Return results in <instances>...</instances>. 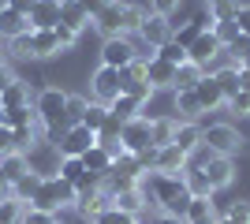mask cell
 Instances as JSON below:
<instances>
[{"label": "cell", "instance_id": "obj_51", "mask_svg": "<svg viewBox=\"0 0 250 224\" xmlns=\"http://www.w3.org/2000/svg\"><path fill=\"white\" fill-rule=\"evenodd\" d=\"M75 4H79V8H83L86 15H90V19H94V15L104 8V4H108V0H75Z\"/></svg>", "mask_w": 250, "mask_h": 224}, {"label": "cell", "instance_id": "obj_7", "mask_svg": "<svg viewBox=\"0 0 250 224\" xmlns=\"http://www.w3.org/2000/svg\"><path fill=\"white\" fill-rule=\"evenodd\" d=\"M90 146H97V135L90 127H83V123H67L63 135H60V142H56L60 157H83Z\"/></svg>", "mask_w": 250, "mask_h": 224}, {"label": "cell", "instance_id": "obj_27", "mask_svg": "<svg viewBox=\"0 0 250 224\" xmlns=\"http://www.w3.org/2000/svg\"><path fill=\"white\" fill-rule=\"evenodd\" d=\"M30 49H34V60H45V56H56V53H63L52 30H30Z\"/></svg>", "mask_w": 250, "mask_h": 224}, {"label": "cell", "instance_id": "obj_11", "mask_svg": "<svg viewBox=\"0 0 250 224\" xmlns=\"http://www.w3.org/2000/svg\"><path fill=\"white\" fill-rule=\"evenodd\" d=\"M198 172L209 180V187H213V191H224V187H231V183H235V161H231V157H220V153H213V157H209Z\"/></svg>", "mask_w": 250, "mask_h": 224}, {"label": "cell", "instance_id": "obj_38", "mask_svg": "<svg viewBox=\"0 0 250 224\" xmlns=\"http://www.w3.org/2000/svg\"><path fill=\"white\" fill-rule=\"evenodd\" d=\"M202 75H206V71H202L198 64H190V60H187V64H179L176 67V90H194Z\"/></svg>", "mask_w": 250, "mask_h": 224}, {"label": "cell", "instance_id": "obj_37", "mask_svg": "<svg viewBox=\"0 0 250 224\" xmlns=\"http://www.w3.org/2000/svg\"><path fill=\"white\" fill-rule=\"evenodd\" d=\"M104 120H108V105H101V101H90L79 123H83V127H90V131H94V135H97V131H101V123H104Z\"/></svg>", "mask_w": 250, "mask_h": 224}, {"label": "cell", "instance_id": "obj_14", "mask_svg": "<svg viewBox=\"0 0 250 224\" xmlns=\"http://www.w3.org/2000/svg\"><path fill=\"white\" fill-rule=\"evenodd\" d=\"M187 161H190V157L176 146V142H168V146H157V153H153V168H149V172H168V176H183Z\"/></svg>", "mask_w": 250, "mask_h": 224}, {"label": "cell", "instance_id": "obj_55", "mask_svg": "<svg viewBox=\"0 0 250 224\" xmlns=\"http://www.w3.org/2000/svg\"><path fill=\"white\" fill-rule=\"evenodd\" d=\"M239 90H247V94H250V64L239 67Z\"/></svg>", "mask_w": 250, "mask_h": 224}, {"label": "cell", "instance_id": "obj_45", "mask_svg": "<svg viewBox=\"0 0 250 224\" xmlns=\"http://www.w3.org/2000/svg\"><path fill=\"white\" fill-rule=\"evenodd\" d=\"M220 217H228L231 224H250V202H231Z\"/></svg>", "mask_w": 250, "mask_h": 224}, {"label": "cell", "instance_id": "obj_48", "mask_svg": "<svg viewBox=\"0 0 250 224\" xmlns=\"http://www.w3.org/2000/svg\"><path fill=\"white\" fill-rule=\"evenodd\" d=\"M52 34H56V41H60V49H63V53H67V49H71V45L79 41V34H75V30H67L63 22H56V26H52Z\"/></svg>", "mask_w": 250, "mask_h": 224}, {"label": "cell", "instance_id": "obj_15", "mask_svg": "<svg viewBox=\"0 0 250 224\" xmlns=\"http://www.w3.org/2000/svg\"><path fill=\"white\" fill-rule=\"evenodd\" d=\"M112 205L124 209V213H131V217H142L149 209V198H146V191H142V183H138V187H120V191H112Z\"/></svg>", "mask_w": 250, "mask_h": 224}, {"label": "cell", "instance_id": "obj_3", "mask_svg": "<svg viewBox=\"0 0 250 224\" xmlns=\"http://www.w3.org/2000/svg\"><path fill=\"white\" fill-rule=\"evenodd\" d=\"M75 187L67 180H60L56 172L52 176H45L42 180V187H38V194L30 198V205L34 209H45V213H60V209H67V205H75Z\"/></svg>", "mask_w": 250, "mask_h": 224}, {"label": "cell", "instance_id": "obj_43", "mask_svg": "<svg viewBox=\"0 0 250 224\" xmlns=\"http://www.w3.org/2000/svg\"><path fill=\"white\" fill-rule=\"evenodd\" d=\"M8 53L11 56H19V60H34V49H30V30L19 34V38H11L8 41Z\"/></svg>", "mask_w": 250, "mask_h": 224}, {"label": "cell", "instance_id": "obj_49", "mask_svg": "<svg viewBox=\"0 0 250 224\" xmlns=\"http://www.w3.org/2000/svg\"><path fill=\"white\" fill-rule=\"evenodd\" d=\"M179 4H183V0H149V11H157V15H172V11H179Z\"/></svg>", "mask_w": 250, "mask_h": 224}, {"label": "cell", "instance_id": "obj_5", "mask_svg": "<svg viewBox=\"0 0 250 224\" xmlns=\"http://www.w3.org/2000/svg\"><path fill=\"white\" fill-rule=\"evenodd\" d=\"M202 146L220 153V157H235L243 149V139L231 123H209V127H202Z\"/></svg>", "mask_w": 250, "mask_h": 224}, {"label": "cell", "instance_id": "obj_25", "mask_svg": "<svg viewBox=\"0 0 250 224\" xmlns=\"http://www.w3.org/2000/svg\"><path fill=\"white\" fill-rule=\"evenodd\" d=\"M22 105H34V90H30V82L15 79V82L0 94V108H22Z\"/></svg>", "mask_w": 250, "mask_h": 224}, {"label": "cell", "instance_id": "obj_46", "mask_svg": "<svg viewBox=\"0 0 250 224\" xmlns=\"http://www.w3.org/2000/svg\"><path fill=\"white\" fill-rule=\"evenodd\" d=\"M224 105H228L231 112H235V116H250V94H247V90H239V94H231L228 101H224Z\"/></svg>", "mask_w": 250, "mask_h": 224}, {"label": "cell", "instance_id": "obj_42", "mask_svg": "<svg viewBox=\"0 0 250 224\" xmlns=\"http://www.w3.org/2000/svg\"><path fill=\"white\" fill-rule=\"evenodd\" d=\"M86 97H75V94H67V108H63V123H79L83 120V112H86Z\"/></svg>", "mask_w": 250, "mask_h": 224}, {"label": "cell", "instance_id": "obj_1", "mask_svg": "<svg viewBox=\"0 0 250 224\" xmlns=\"http://www.w3.org/2000/svg\"><path fill=\"white\" fill-rule=\"evenodd\" d=\"M142 191H146L149 205H157L161 213L179 217V221H183V213H187V205H190V198H194V194L187 191L183 176H168V172H146Z\"/></svg>", "mask_w": 250, "mask_h": 224}, {"label": "cell", "instance_id": "obj_44", "mask_svg": "<svg viewBox=\"0 0 250 224\" xmlns=\"http://www.w3.org/2000/svg\"><path fill=\"white\" fill-rule=\"evenodd\" d=\"M60 221V213H45V209H34V205H26V213H22L19 224H56Z\"/></svg>", "mask_w": 250, "mask_h": 224}, {"label": "cell", "instance_id": "obj_8", "mask_svg": "<svg viewBox=\"0 0 250 224\" xmlns=\"http://www.w3.org/2000/svg\"><path fill=\"white\" fill-rule=\"evenodd\" d=\"M220 56H224V45L217 41V34H213V30L198 34V38L187 45V60H190V64H198L202 71H209V64H217Z\"/></svg>", "mask_w": 250, "mask_h": 224}, {"label": "cell", "instance_id": "obj_54", "mask_svg": "<svg viewBox=\"0 0 250 224\" xmlns=\"http://www.w3.org/2000/svg\"><path fill=\"white\" fill-rule=\"evenodd\" d=\"M149 224H183V221H179V217H172V213H161V209H157V217H153Z\"/></svg>", "mask_w": 250, "mask_h": 224}, {"label": "cell", "instance_id": "obj_40", "mask_svg": "<svg viewBox=\"0 0 250 224\" xmlns=\"http://www.w3.org/2000/svg\"><path fill=\"white\" fill-rule=\"evenodd\" d=\"M90 224H138V217H131V213H124V209L108 205V209H104V213H97Z\"/></svg>", "mask_w": 250, "mask_h": 224}, {"label": "cell", "instance_id": "obj_28", "mask_svg": "<svg viewBox=\"0 0 250 224\" xmlns=\"http://www.w3.org/2000/svg\"><path fill=\"white\" fill-rule=\"evenodd\" d=\"M60 22L67 26V30H75V34H83L86 26H90V15H86L75 0H60Z\"/></svg>", "mask_w": 250, "mask_h": 224}, {"label": "cell", "instance_id": "obj_56", "mask_svg": "<svg viewBox=\"0 0 250 224\" xmlns=\"http://www.w3.org/2000/svg\"><path fill=\"white\" fill-rule=\"evenodd\" d=\"M4 64H8V60H4V45H0V67H4Z\"/></svg>", "mask_w": 250, "mask_h": 224}, {"label": "cell", "instance_id": "obj_16", "mask_svg": "<svg viewBox=\"0 0 250 224\" xmlns=\"http://www.w3.org/2000/svg\"><path fill=\"white\" fill-rule=\"evenodd\" d=\"M146 82L153 90H176V64L161 56H146Z\"/></svg>", "mask_w": 250, "mask_h": 224}, {"label": "cell", "instance_id": "obj_2", "mask_svg": "<svg viewBox=\"0 0 250 224\" xmlns=\"http://www.w3.org/2000/svg\"><path fill=\"white\" fill-rule=\"evenodd\" d=\"M149 11L138 8V4H120V0H108L101 11L94 15V26L101 38H131V34H138V26H142V19H146Z\"/></svg>", "mask_w": 250, "mask_h": 224}, {"label": "cell", "instance_id": "obj_20", "mask_svg": "<svg viewBox=\"0 0 250 224\" xmlns=\"http://www.w3.org/2000/svg\"><path fill=\"white\" fill-rule=\"evenodd\" d=\"M26 19H30V30H52L60 22V0H38Z\"/></svg>", "mask_w": 250, "mask_h": 224}, {"label": "cell", "instance_id": "obj_18", "mask_svg": "<svg viewBox=\"0 0 250 224\" xmlns=\"http://www.w3.org/2000/svg\"><path fill=\"white\" fill-rule=\"evenodd\" d=\"M56 176L60 180H67L79 191V187H90V183H97V176H90L83 164V157H60V168H56Z\"/></svg>", "mask_w": 250, "mask_h": 224}, {"label": "cell", "instance_id": "obj_33", "mask_svg": "<svg viewBox=\"0 0 250 224\" xmlns=\"http://www.w3.org/2000/svg\"><path fill=\"white\" fill-rule=\"evenodd\" d=\"M224 56H228V64H235V67L250 64V38L247 34H235V41L224 45Z\"/></svg>", "mask_w": 250, "mask_h": 224}, {"label": "cell", "instance_id": "obj_24", "mask_svg": "<svg viewBox=\"0 0 250 224\" xmlns=\"http://www.w3.org/2000/svg\"><path fill=\"white\" fill-rule=\"evenodd\" d=\"M42 180H45V176H42V172H22V176H19V180H15V183H11V187H8V194H11V198H19V202H26V205H30V198H34V194H38V187H42Z\"/></svg>", "mask_w": 250, "mask_h": 224}, {"label": "cell", "instance_id": "obj_26", "mask_svg": "<svg viewBox=\"0 0 250 224\" xmlns=\"http://www.w3.org/2000/svg\"><path fill=\"white\" fill-rule=\"evenodd\" d=\"M83 164H86V172H90V176L104 180V176L112 172V153H104L101 146H90V149L83 153Z\"/></svg>", "mask_w": 250, "mask_h": 224}, {"label": "cell", "instance_id": "obj_12", "mask_svg": "<svg viewBox=\"0 0 250 224\" xmlns=\"http://www.w3.org/2000/svg\"><path fill=\"white\" fill-rule=\"evenodd\" d=\"M90 94H94V101H101V105H112L116 97H120V71L101 64L94 71V79H90Z\"/></svg>", "mask_w": 250, "mask_h": 224}, {"label": "cell", "instance_id": "obj_10", "mask_svg": "<svg viewBox=\"0 0 250 224\" xmlns=\"http://www.w3.org/2000/svg\"><path fill=\"white\" fill-rule=\"evenodd\" d=\"M138 38L146 41L149 53H157L165 41H172V22L165 19V15H157V11H149L146 19H142V26H138Z\"/></svg>", "mask_w": 250, "mask_h": 224}, {"label": "cell", "instance_id": "obj_19", "mask_svg": "<svg viewBox=\"0 0 250 224\" xmlns=\"http://www.w3.org/2000/svg\"><path fill=\"white\" fill-rule=\"evenodd\" d=\"M172 105H176V120L179 123H198L202 120V105L194 90H172Z\"/></svg>", "mask_w": 250, "mask_h": 224}, {"label": "cell", "instance_id": "obj_13", "mask_svg": "<svg viewBox=\"0 0 250 224\" xmlns=\"http://www.w3.org/2000/svg\"><path fill=\"white\" fill-rule=\"evenodd\" d=\"M22 172H30V157H26V153H19V149L0 153V198L8 194V187L19 180Z\"/></svg>", "mask_w": 250, "mask_h": 224}, {"label": "cell", "instance_id": "obj_32", "mask_svg": "<svg viewBox=\"0 0 250 224\" xmlns=\"http://www.w3.org/2000/svg\"><path fill=\"white\" fill-rule=\"evenodd\" d=\"M209 75L217 79V86L224 90V97L239 94V67L235 64H224V67H217V71H209Z\"/></svg>", "mask_w": 250, "mask_h": 224}, {"label": "cell", "instance_id": "obj_39", "mask_svg": "<svg viewBox=\"0 0 250 224\" xmlns=\"http://www.w3.org/2000/svg\"><path fill=\"white\" fill-rule=\"evenodd\" d=\"M153 56H161V60H168V64H176V67H179V64H187V49H183L179 41H165Z\"/></svg>", "mask_w": 250, "mask_h": 224}, {"label": "cell", "instance_id": "obj_9", "mask_svg": "<svg viewBox=\"0 0 250 224\" xmlns=\"http://www.w3.org/2000/svg\"><path fill=\"white\" fill-rule=\"evenodd\" d=\"M138 49H135V41L131 38H104V45H101V64L104 67H127L131 60H138Z\"/></svg>", "mask_w": 250, "mask_h": 224}, {"label": "cell", "instance_id": "obj_53", "mask_svg": "<svg viewBox=\"0 0 250 224\" xmlns=\"http://www.w3.org/2000/svg\"><path fill=\"white\" fill-rule=\"evenodd\" d=\"M11 82H15V71H11V67L4 64V67H0V94H4V90H8Z\"/></svg>", "mask_w": 250, "mask_h": 224}, {"label": "cell", "instance_id": "obj_35", "mask_svg": "<svg viewBox=\"0 0 250 224\" xmlns=\"http://www.w3.org/2000/svg\"><path fill=\"white\" fill-rule=\"evenodd\" d=\"M22 213H26V202L11 198V194H4V198H0V224H19Z\"/></svg>", "mask_w": 250, "mask_h": 224}, {"label": "cell", "instance_id": "obj_4", "mask_svg": "<svg viewBox=\"0 0 250 224\" xmlns=\"http://www.w3.org/2000/svg\"><path fill=\"white\" fill-rule=\"evenodd\" d=\"M63 108H67V94L56 86H45L34 94V112H38V123L45 131H56L63 123Z\"/></svg>", "mask_w": 250, "mask_h": 224}, {"label": "cell", "instance_id": "obj_17", "mask_svg": "<svg viewBox=\"0 0 250 224\" xmlns=\"http://www.w3.org/2000/svg\"><path fill=\"white\" fill-rule=\"evenodd\" d=\"M194 97H198L202 112H213V108H220L224 101H228V97H224V90L217 86V79H213L209 71H206V75L198 79V86H194Z\"/></svg>", "mask_w": 250, "mask_h": 224}, {"label": "cell", "instance_id": "obj_58", "mask_svg": "<svg viewBox=\"0 0 250 224\" xmlns=\"http://www.w3.org/2000/svg\"><path fill=\"white\" fill-rule=\"evenodd\" d=\"M206 4H217V0H206Z\"/></svg>", "mask_w": 250, "mask_h": 224}, {"label": "cell", "instance_id": "obj_6", "mask_svg": "<svg viewBox=\"0 0 250 224\" xmlns=\"http://www.w3.org/2000/svg\"><path fill=\"white\" fill-rule=\"evenodd\" d=\"M149 120L153 116H135L120 127V142H124V153H142V149L153 146V131H149Z\"/></svg>", "mask_w": 250, "mask_h": 224}, {"label": "cell", "instance_id": "obj_23", "mask_svg": "<svg viewBox=\"0 0 250 224\" xmlns=\"http://www.w3.org/2000/svg\"><path fill=\"white\" fill-rule=\"evenodd\" d=\"M34 123H38V112H34V105H22V108H0V127L19 131V127H34Z\"/></svg>", "mask_w": 250, "mask_h": 224}, {"label": "cell", "instance_id": "obj_29", "mask_svg": "<svg viewBox=\"0 0 250 224\" xmlns=\"http://www.w3.org/2000/svg\"><path fill=\"white\" fill-rule=\"evenodd\" d=\"M172 142L190 157V153L202 146V123H176V139H172Z\"/></svg>", "mask_w": 250, "mask_h": 224}, {"label": "cell", "instance_id": "obj_47", "mask_svg": "<svg viewBox=\"0 0 250 224\" xmlns=\"http://www.w3.org/2000/svg\"><path fill=\"white\" fill-rule=\"evenodd\" d=\"M213 34H217L220 45H231V41H235V34H239V26H235V19H231V22H213Z\"/></svg>", "mask_w": 250, "mask_h": 224}, {"label": "cell", "instance_id": "obj_30", "mask_svg": "<svg viewBox=\"0 0 250 224\" xmlns=\"http://www.w3.org/2000/svg\"><path fill=\"white\" fill-rule=\"evenodd\" d=\"M176 116H153L149 120V131H153V146H168V142L176 139Z\"/></svg>", "mask_w": 250, "mask_h": 224}, {"label": "cell", "instance_id": "obj_57", "mask_svg": "<svg viewBox=\"0 0 250 224\" xmlns=\"http://www.w3.org/2000/svg\"><path fill=\"white\" fill-rule=\"evenodd\" d=\"M217 224H231V221H228V217H217Z\"/></svg>", "mask_w": 250, "mask_h": 224}, {"label": "cell", "instance_id": "obj_36", "mask_svg": "<svg viewBox=\"0 0 250 224\" xmlns=\"http://www.w3.org/2000/svg\"><path fill=\"white\" fill-rule=\"evenodd\" d=\"M38 135H42V123H34V127H19V131H11V149H19V153L34 149V146H38Z\"/></svg>", "mask_w": 250, "mask_h": 224}, {"label": "cell", "instance_id": "obj_21", "mask_svg": "<svg viewBox=\"0 0 250 224\" xmlns=\"http://www.w3.org/2000/svg\"><path fill=\"white\" fill-rule=\"evenodd\" d=\"M26 30H30V19L4 4V8H0V41H11V38H19V34H26Z\"/></svg>", "mask_w": 250, "mask_h": 224}, {"label": "cell", "instance_id": "obj_34", "mask_svg": "<svg viewBox=\"0 0 250 224\" xmlns=\"http://www.w3.org/2000/svg\"><path fill=\"white\" fill-rule=\"evenodd\" d=\"M183 183H187V191L194 194V198H213V187H209V180L202 176L198 168H190V164L183 168Z\"/></svg>", "mask_w": 250, "mask_h": 224}, {"label": "cell", "instance_id": "obj_31", "mask_svg": "<svg viewBox=\"0 0 250 224\" xmlns=\"http://www.w3.org/2000/svg\"><path fill=\"white\" fill-rule=\"evenodd\" d=\"M108 112H112L116 120H120V123H127V120H135V116H142V105H138L135 97H127V94H120L112 101V105H108Z\"/></svg>", "mask_w": 250, "mask_h": 224}, {"label": "cell", "instance_id": "obj_52", "mask_svg": "<svg viewBox=\"0 0 250 224\" xmlns=\"http://www.w3.org/2000/svg\"><path fill=\"white\" fill-rule=\"evenodd\" d=\"M4 4H8L11 11H19V15H30V11H34V4H38V0H4Z\"/></svg>", "mask_w": 250, "mask_h": 224}, {"label": "cell", "instance_id": "obj_22", "mask_svg": "<svg viewBox=\"0 0 250 224\" xmlns=\"http://www.w3.org/2000/svg\"><path fill=\"white\" fill-rule=\"evenodd\" d=\"M217 205L213 198H190L187 213H183V224H217Z\"/></svg>", "mask_w": 250, "mask_h": 224}, {"label": "cell", "instance_id": "obj_50", "mask_svg": "<svg viewBox=\"0 0 250 224\" xmlns=\"http://www.w3.org/2000/svg\"><path fill=\"white\" fill-rule=\"evenodd\" d=\"M235 26H239V34L250 38V4H239V11H235Z\"/></svg>", "mask_w": 250, "mask_h": 224}, {"label": "cell", "instance_id": "obj_59", "mask_svg": "<svg viewBox=\"0 0 250 224\" xmlns=\"http://www.w3.org/2000/svg\"><path fill=\"white\" fill-rule=\"evenodd\" d=\"M56 224H60V221H56Z\"/></svg>", "mask_w": 250, "mask_h": 224}, {"label": "cell", "instance_id": "obj_41", "mask_svg": "<svg viewBox=\"0 0 250 224\" xmlns=\"http://www.w3.org/2000/svg\"><path fill=\"white\" fill-rule=\"evenodd\" d=\"M235 11H239V4H235V0H217V4H209L213 22H231V19H235Z\"/></svg>", "mask_w": 250, "mask_h": 224}]
</instances>
